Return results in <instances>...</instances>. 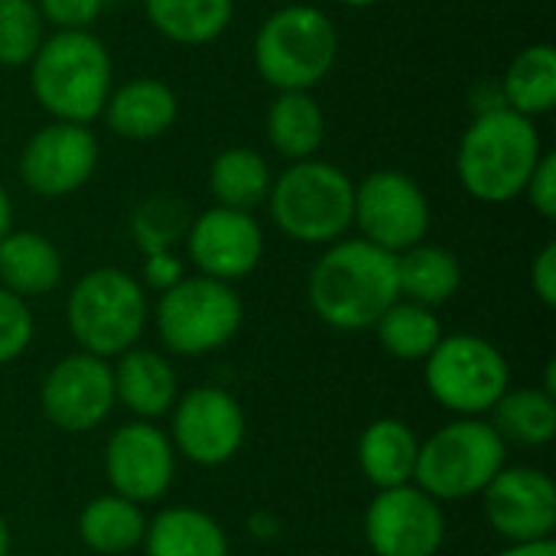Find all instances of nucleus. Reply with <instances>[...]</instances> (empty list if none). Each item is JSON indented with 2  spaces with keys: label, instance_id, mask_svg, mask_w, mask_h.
<instances>
[{
  "label": "nucleus",
  "instance_id": "nucleus-1",
  "mask_svg": "<svg viewBox=\"0 0 556 556\" xmlns=\"http://www.w3.org/2000/svg\"><path fill=\"white\" fill-rule=\"evenodd\" d=\"M306 300L323 326L336 332H371L381 313L401 300L397 254L365 238L326 244L306 277Z\"/></svg>",
  "mask_w": 556,
  "mask_h": 556
},
{
  "label": "nucleus",
  "instance_id": "nucleus-2",
  "mask_svg": "<svg viewBox=\"0 0 556 556\" xmlns=\"http://www.w3.org/2000/svg\"><path fill=\"white\" fill-rule=\"evenodd\" d=\"M544 156L541 134L531 117L498 108L476 114L456 150L459 186L485 205H505L525 195V186Z\"/></svg>",
  "mask_w": 556,
  "mask_h": 556
},
{
  "label": "nucleus",
  "instance_id": "nucleus-3",
  "mask_svg": "<svg viewBox=\"0 0 556 556\" xmlns=\"http://www.w3.org/2000/svg\"><path fill=\"white\" fill-rule=\"evenodd\" d=\"M114 88V62L91 29L52 33L29 62V91L52 121L91 124Z\"/></svg>",
  "mask_w": 556,
  "mask_h": 556
},
{
  "label": "nucleus",
  "instance_id": "nucleus-4",
  "mask_svg": "<svg viewBox=\"0 0 556 556\" xmlns=\"http://www.w3.org/2000/svg\"><path fill=\"white\" fill-rule=\"evenodd\" d=\"M150 323L143 283L124 267H94L81 274L65 296V326L78 352L114 362L140 345Z\"/></svg>",
  "mask_w": 556,
  "mask_h": 556
},
{
  "label": "nucleus",
  "instance_id": "nucleus-5",
  "mask_svg": "<svg viewBox=\"0 0 556 556\" xmlns=\"http://www.w3.org/2000/svg\"><path fill=\"white\" fill-rule=\"evenodd\" d=\"M267 202L270 218L283 238L309 248H326L339 238H349L355 182L342 166L313 156L290 163L280 176H274Z\"/></svg>",
  "mask_w": 556,
  "mask_h": 556
},
{
  "label": "nucleus",
  "instance_id": "nucleus-6",
  "mask_svg": "<svg viewBox=\"0 0 556 556\" xmlns=\"http://www.w3.org/2000/svg\"><path fill=\"white\" fill-rule=\"evenodd\" d=\"M339 59V29L313 3L274 10L254 36V68L277 91H313Z\"/></svg>",
  "mask_w": 556,
  "mask_h": 556
},
{
  "label": "nucleus",
  "instance_id": "nucleus-7",
  "mask_svg": "<svg viewBox=\"0 0 556 556\" xmlns=\"http://www.w3.org/2000/svg\"><path fill=\"white\" fill-rule=\"evenodd\" d=\"M508 466V446L485 417H453L420 440L414 485L440 505L469 502Z\"/></svg>",
  "mask_w": 556,
  "mask_h": 556
},
{
  "label": "nucleus",
  "instance_id": "nucleus-8",
  "mask_svg": "<svg viewBox=\"0 0 556 556\" xmlns=\"http://www.w3.org/2000/svg\"><path fill=\"white\" fill-rule=\"evenodd\" d=\"M150 323L166 355L205 358L238 336L244 323V300L235 283L186 274L176 287L156 296L150 306Z\"/></svg>",
  "mask_w": 556,
  "mask_h": 556
},
{
  "label": "nucleus",
  "instance_id": "nucleus-9",
  "mask_svg": "<svg viewBox=\"0 0 556 556\" xmlns=\"http://www.w3.org/2000/svg\"><path fill=\"white\" fill-rule=\"evenodd\" d=\"M424 384L446 414L489 417L511 388V362L495 342L476 332H453L424 358Z\"/></svg>",
  "mask_w": 556,
  "mask_h": 556
},
{
  "label": "nucleus",
  "instance_id": "nucleus-10",
  "mask_svg": "<svg viewBox=\"0 0 556 556\" xmlns=\"http://www.w3.org/2000/svg\"><path fill=\"white\" fill-rule=\"evenodd\" d=\"M166 437L179 459L199 469H218L241 453L248 437V417L231 391L218 384H199L179 391L169 410Z\"/></svg>",
  "mask_w": 556,
  "mask_h": 556
},
{
  "label": "nucleus",
  "instance_id": "nucleus-11",
  "mask_svg": "<svg viewBox=\"0 0 556 556\" xmlns=\"http://www.w3.org/2000/svg\"><path fill=\"white\" fill-rule=\"evenodd\" d=\"M430 222V199L407 173L375 169L355 182L352 228H358V238L371 241L375 248L404 254L407 248L427 241Z\"/></svg>",
  "mask_w": 556,
  "mask_h": 556
},
{
  "label": "nucleus",
  "instance_id": "nucleus-12",
  "mask_svg": "<svg viewBox=\"0 0 556 556\" xmlns=\"http://www.w3.org/2000/svg\"><path fill=\"white\" fill-rule=\"evenodd\" d=\"M176 463L179 456L166 430L150 420H127L114 427L101 456L108 492L140 508L160 502L173 489Z\"/></svg>",
  "mask_w": 556,
  "mask_h": 556
},
{
  "label": "nucleus",
  "instance_id": "nucleus-13",
  "mask_svg": "<svg viewBox=\"0 0 556 556\" xmlns=\"http://www.w3.org/2000/svg\"><path fill=\"white\" fill-rule=\"evenodd\" d=\"M42 417L62 433H91L108 424L117 407L111 362L88 352L59 358L39 384Z\"/></svg>",
  "mask_w": 556,
  "mask_h": 556
},
{
  "label": "nucleus",
  "instance_id": "nucleus-14",
  "mask_svg": "<svg viewBox=\"0 0 556 556\" xmlns=\"http://www.w3.org/2000/svg\"><path fill=\"white\" fill-rule=\"evenodd\" d=\"M362 531L375 556H437L446 544V511L410 482L375 492Z\"/></svg>",
  "mask_w": 556,
  "mask_h": 556
},
{
  "label": "nucleus",
  "instance_id": "nucleus-15",
  "mask_svg": "<svg viewBox=\"0 0 556 556\" xmlns=\"http://www.w3.org/2000/svg\"><path fill=\"white\" fill-rule=\"evenodd\" d=\"M101 143L88 124L49 121L20 150V179L39 199H65L91 182Z\"/></svg>",
  "mask_w": 556,
  "mask_h": 556
},
{
  "label": "nucleus",
  "instance_id": "nucleus-16",
  "mask_svg": "<svg viewBox=\"0 0 556 556\" xmlns=\"http://www.w3.org/2000/svg\"><path fill=\"white\" fill-rule=\"evenodd\" d=\"M489 528L505 544L554 541L556 485L538 466H505L479 495Z\"/></svg>",
  "mask_w": 556,
  "mask_h": 556
},
{
  "label": "nucleus",
  "instance_id": "nucleus-17",
  "mask_svg": "<svg viewBox=\"0 0 556 556\" xmlns=\"http://www.w3.org/2000/svg\"><path fill=\"white\" fill-rule=\"evenodd\" d=\"M186 254L195 274L235 283L257 270L264 257V228L254 212L212 205L189 222Z\"/></svg>",
  "mask_w": 556,
  "mask_h": 556
},
{
  "label": "nucleus",
  "instance_id": "nucleus-18",
  "mask_svg": "<svg viewBox=\"0 0 556 556\" xmlns=\"http://www.w3.org/2000/svg\"><path fill=\"white\" fill-rule=\"evenodd\" d=\"M114 375V397L117 404L134 414V420H163L169 417L179 397V375L166 352L134 345L111 365Z\"/></svg>",
  "mask_w": 556,
  "mask_h": 556
},
{
  "label": "nucleus",
  "instance_id": "nucleus-19",
  "mask_svg": "<svg viewBox=\"0 0 556 556\" xmlns=\"http://www.w3.org/2000/svg\"><path fill=\"white\" fill-rule=\"evenodd\" d=\"M101 117L121 140H156L173 130L179 117V98L160 78H130L111 88Z\"/></svg>",
  "mask_w": 556,
  "mask_h": 556
},
{
  "label": "nucleus",
  "instance_id": "nucleus-20",
  "mask_svg": "<svg viewBox=\"0 0 556 556\" xmlns=\"http://www.w3.org/2000/svg\"><path fill=\"white\" fill-rule=\"evenodd\" d=\"M420 437L401 417H378L371 420L355 446L358 469L375 492L410 485L417 472Z\"/></svg>",
  "mask_w": 556,
  "mask_h": 556
},
{
  "label": "nucleus",
  "instance_id": "nucleus-21",
  "mask_svg": "<svg viewBox=\"0 0 556 556\" xmlns=\"http://www.w3.org/2000/svg\"><path fill=\"white\" fill-rule=\"evenodd\" d=\"M140 547L147 556H231V541L222 521L189 505L160 508L147 518Z\"/></svg>",
  "mask_w": 556,
  "mask_h": 556
},
{
  "label": "nucleus",
  "instance_id": "nucleus-22",
  "mask_svg": "<svg viewBox=\"0 0 556 556\" xmlns=\"http://www.w3.org/2000/svg\"><path fill=\"white\" fill-rule=\"evenodd\" d=\"M62 280V254L52 244V238L29 231V228H10L0 238V287L16 293L20 300H39L49 296Z\"/></svg>",
  "mask_w": 556,
  "mask_h": 556
},
{
  "label": "nucleus",
  "instance_id": "nucleus-23",
  "mask_svg": "<svg viewBox=\"0 0 556 556\" xmlns=\"http://www.w3.org/2000/svg\"><path fill=\"white\" fill-rule=\"evenodd\" d=\"M459 287H463V264L450 248L420 241L404 254H397L401 300L420 303L427 309H440L459 293Z\"/></svg>",
  "mask_w": 556,
  "mask_h": 556
},
{
  "label": "nucleus",
  "instance_id": "nucleus-24",
  "mask_svg": "<svg viewBox=\"0 0 556 556\" xmlns=\"http://www.w3.org/2000/svg\"><path fill=\"white\" fill-rule=\"evenodd\" d=\"M78 541L98 556H121L137 551L147 534V515L140 505L104 492L94 495L75 521Z\"/></svg>",
  "mask_w": 556,
  "mask_h": 556
},
{
  "label": "nucleus",
  "instance_id": "nucleus-25",
  "mask_svg": "<svg viewBox=\"0 0 556 556\" xmlns=\"http://www.w3.org/2000/svg\"><path fill=\"white\" fill-rule=\"evenodd\" d=\"M267 140L290 160H313L326 140V114L313 91H277L267 108Z\"/></svg>",
  "mask_w": 556,
  "mask_h": 556
},
{
  "label": "nucleus",
  "instance_id": "nucleus-26",
  "mask_svg": "<svg viewBox=\"0 0 556 556\" xmlns=\"http://www.w3.org/2000/svg\"><path fill=\"white\" fill-rule=\"evenodd\" d=\"M489 424L505 446H551L556 437V394L547 388H508L489 410Z\"/></svg>",
  "mask_w": 556,
  "mask_h": 556
},
{
  "label": "nucleus",
  "instance_id": "nucleus-27",
  "mask_svg": "<svg viewBox=\"0 0 556 556\" xmlns=\"http://www.w3.org/2000/svg\"><path fill=\"white\" fill-rule=\"evenodd\" d=\"M274 173L264 153L251 147H228L222 150L212 166H208V192L215 205L238 208V212H254L257 205L267 202Z\"/></svg>",
  "mask_w": 556,
  "mask_h": 556
},
{
  "label": "nucleus",
  "instance_id": "nucleus-28",
  "mask_svg": "<svg viewBox=\"0 0 556 556\" xmlns=\"http://www.w3.org/2000/svg\"><path fill=\"white\" fill-rule=\"evenodd\" d=\"M153 29L176 46L215 42L235 16V0H143Z\"/></svg>",
  "mask_w": 556,
  "mask_h": 556
},
{
  "label": "nucleus",
  "instance_id": "nucleus-29",
  "mask_svg": "<svg viewBox=\"0 0 556 556\" xmlns=\"http://www.w3.org/2000/svg\"><path fill=\"white\" fill-rule=\"evenodd\" d=\"M505 104L525 117H541L556 108V49L551 42H534L521 49L502 78Z\"/></svg>",
  "mask_w": 556,
  "mask_h": 556
},
{
  "label": "nucleus",
  "instance_id": "nucleus-30",
  "mask_svg": "<svg viewBox=\"0 0 556 556\" xmlns=\"http://www.w3.org/2000/svg\"><path fill=\"white\" fill-rule=\"evenodd\" d=\"M371 332L378 336L381 349L397 362H424L446 336L437 309H427L410 300H394Z\"/></svg>",
  "mask_w": 556,
  "mask_h": 556
},
{
  "label": "nucleus",
  "instance_id": "nucleus-31",
  "mask_svg": "<svg viewBox=\"0 0 556 556\" xmlns=\"http://www.w3.org/2000/svg\"><path fill=\"white\" fill-rule=\"evenodd\" d=\"M46 39V23L33 0H0V65L23 68Z\"/></svg>",
  "mask_w": 556,
  "mask_h": 556
},
{
  "label": "nucleus",
  "instance_id": "nucleus-32",
  "mask_svg": "<svg viewBox=\"0 0 556 556\" xmlns=\"http://www.w3.org/2000/svg\"><path fill=\"white\" fill-rule=\"evenodd\" d=\"M189 225L182 222V208L173 199H150L137 208L134 215V238L137 248L143 254L153 251H173V241L179 238V231H186Z\"/></svg>",
  "mask_w": 556,
  "mask_h": 556
},
{
  "label": "nucleus",
  "instance_id": "nucleus-33",
  "mask_svg": "<svg viewBox=\"0 0 556 556\" xmlns=\"http://www.w3.org/2000/svg\"><path fill=\"white\" fill-rule=\"evenodd\" d=\"M36 339V319L26 300L0 287V365L26 355Z\"/></svg>",
  "mask_w": 556,
  "mask_h": 556
},
{
  "label": "nucleus",
  "instance_id": "nucleus-34",
  "mask_svg": "<svg viewBox=\"0 0 556 556\" xmlns=\"http://www.w3.org/2000/svg\"><path fill=\"white\" fill-rule=\"evenodd\" d=\"M33 3H36L42 23H52L55 33L91 29V23L108 7L104 0H33Z\"/></svg>",
  "mask_w": 556,
  "mask_h": 556
},
{
  "label": "nucleus",
  "instance_id": "nucleus-35",
  "mask_svg": "<svg viewBox=\"0 0 556 556\" xmlns=\"http://www.w3.org/2000/svg\"><path fill=\"white\" fill-rule=\"evenodd\" d=\"M525 199L531 202V208L544 218L554 222L556 218V153L544 150V156L538 160L528 186H525Z\"/></svg>",
  "mask_w": 556,
  "mask_h": 556
},
{
  "label": "nucleus",
  "instance_id": "nucleus-36",
  "mask_svg": "<svg viewBox=\"0 0 556 556\" xmlns=\"http://www.w3.org/2000/svg\"><path fill=\"white\" fill-rule=\"evenodd\" d=\"M182 277H186V267L173 251H153V254H143V274L137 280L143 283V290H156L160 296L169 287H176Z\"/></svg>",
  "mask_w": 556,
  "mask_h": 556
},
{
  "label": "nucleus",
  "instance_id": "nucleus-37",
  "mask_svg": "<svg viewBox=\"0 0 556 556\" xmlns=\"http://www.w3.org/2000/svg\"><path fill=\"white\" fill-rule=\"evenodd\" d=\"M531 290H534V296H538L547 309H554L556 306V241H547V244L538 251V257H534V264H531Z\"/></svg>",
  "mask_w": 556,
  "mask_h": 556
},
{
  "label": "nucleus",
  "instance_id": "nucleus-38",
  "mask_svg": "<svg viewBox=\"0 0 556 556\" xmlns=\"http://www.w3.org/2000/svg\"><path fill=\"white\" fill-rule=\"evenodd\" d=\"M498 108H508L505 94H502V85H482L472 94V111L476 114H489V111H498Z\"/></svg>",
  "mask_w": 556,
  "mask_h": 556
},
{
  "label": "nucleus",
  "instance_id": "nucleus-39",
  "mask_svg": "<svg viewBox=\"0 0 556 556\" xmlns=\"http://www.w3.org/2000/svg\"><path fill=\"white\" fill-rule=\"evenodd\" d=\"M495 556H556V541H538V544H508Z\"/></svg>",
  "mask_w": 556,
  "mask_h": 556
},
{
  "label": "nucleus",
  "instance_id": "nucleus-40",
  "mask_svg": "<svg viewBox=\"0 0 556 556\" xmlns=\"http://www.w3.org/2000/svg\"><path fill=\"white\" fill-rule=\"evenodd\" d=\"M13 228V202H10V192L3 189L0 182V238Z\"/></svg>",
  "mask_w": 556,
  "mask_h": 556
},
{
  "label": "nucleus",
  "instance_id": "nucleus-41",
  "mask_svg": "<svg viewBox=\"0 0 556 556\" xmlns=\"http://www.w3.org/2000/svg\"><path fill=\"white\" fill-rule=\"evenodd\" d=\"M10 547H13V538H10V521L3 518L0 511V556H10Z\"/></svg>",
  "mask_w": 556,
  "mask_h": 556
},
{
  "label": "nucleus",
  "instance_id": "nucleus-42",
  "mask_svg": "<svg viewBox=\"0 0 556 556\" xmlns=\"http://www.w3.org/2000/svg\"><path fill=\"white\" fill-rule=\"evenodd\" d=\"M339 3H345V7H352V10H365V7H378V3H384V0H339Z\"/></svg>",
  "mask_w": 556,
  "mask_h": 556
},
{
  "label": "nucleus",
  "instance_id": "nucleus-43",
  "mask_svg": "<svg viewBox=\"0 0 556 556\" xmlns=\"http://www.w3.org/2000/svg\"><path fill=\"white\" fill-rule=\"evenodd\" d=\"M104 3H111V0H104Z\"/></svg>",
  "mask_w": 556,
  "mask_h": 556
}]
</instances>
